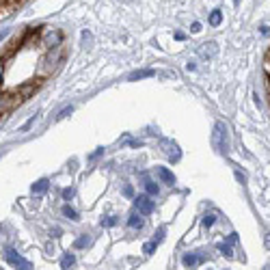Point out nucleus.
<instances>
[{
  "instance_id": "nucleus-7",
  "label": "nucleus",
  "mask_w": 270,
  "mask_h": 270,
  "mask_svg": "<svg viewBox=\"0 0 270 270\" xmlns=\"http://www.w3.org/2000/svg\"><path fill=\"white\" fill-rule=\"evenodd\" d=\"M156 173H158V177L162 179L164 184H171V186L175 184V175H173L171 171H169L167 167H158V169H156Z\"/></svg>"
},
{
  "instance_id": "nucleus-34",
  "label": "nucleus",
  "mask_w": 270,
  "mask_h": 270,
  "mask_svg": "<svg viewBox=\"0 0 270 270\" xmlns=\"http://www.w3.org/2000/svg\"><path fill=\"white\" fill-rule=\"evenodd\" d=\"M264 270H270V264H268V266H266V268H264Z\"/></svg>"
},
{
  "instance_id": "nucleus-30",
  "label": "nucleus",
  "mask_w": 270,
  "mask_h": 270,
  "mask_svg": "<svg viewBox=\"0 0 270 270\" xmlns=\"http://www.w3.org/2000/svg\"><path fill=\"white\" fill-rule=\"evenodd\" d=\"M262 35H264V37H268V35H270V26H262Z\"/></svg>"
},
{
  "instance_id": "nucleus-20",
  "label": "nucleus",
  "mask_w": 270,
  "mask_h": 270,
  "mask_svg": "<svg viewBox=\"0 0 270 270\" xmlns=\"http://www.w3.org/2000/svg\"><path fill=\"white\" fill-rule=\"evenodd\" d=\"M117 223H119L117 216H104V218H102V225H104V227H115Z\"/></svg>"
},
{
  "instance_id": "nucleus-28",
  "label": "nucleus",
  "mask_w": 270,
  "mask_h": 270,
  "mask_svg": "<svg viewBox=\"0 0 270 270\" xmlns=\"http://www.w3.org/2000/svg\"><path fill=\"white\" fill-rule=\"evenodd\" d=\"M191 31H193V33H199V31H201V24H199V22H194L193 26H191Z\"/></svg>"
},
{
  "instance_id": "nucleus-4",
  "label": "nucleus",
  "mask_w": 270,
  "mask_h": 270,
  "mask_svg": "<svg viewBox=\"0 0 270 270\" xmlns=\"http://www.w3.org/2000/svg\"><path fill=\"white\" fill-rule=\"evenodd\" d=\"M61 41H63V35H61V31H46L43 33V46L46 48H54L57 50L58 46H61Z\"/></svg>"
},
{
  "instance_id": "nucleus-13",
  "label": "nucleus",
  "mask_w": 270,
  "mask_h": 270,
  "mask_svg": "<svg viewBox=\"0 0 270 270\" xmlns=\"http://www.w3.org/2000/svg\"><path fill=\"white\" fill-rule=\"evenodd\" d=\"M91 236H87V233H84V236H80L76 242H74V249H87V247H91Z\"/></svg>"
},
{
  "instance_id": "nucleus-33",
  "label": "nucleus",
  "mask_w": 270,
  "mask_h": 270,
  "mask_svg": "<svg viewBox=\"0 0 270 270\" xmlns=\"http://www.w3.org/2000/svg\"><path fill=\"white\" fill-rule=\"evenodd\" d=\"M2 76H4V67H2V63H0V84H2Z\"/></svg>"
},
{
  "instance_id": "nucleus-6",
  "label": "nucleus",
  "mask_w": 270,
  "mask_h": 270,
  "mask_svg": "<svg viewBox=\"0 0 270 270\" xmlns=\"http://www.w3.org/2000/svg\"><path fill=\"white\" fill-rule=\"evenodd\" d=\"M206 259V253H201V251H197V253H186L182 257V264L186 268H194V266H199V264Z\"/></svg>"
},
{
  "instance_id": "nucleus-3",
  "label": "nucleus",
  "mask_w": 270,
  "mask_h": 270,
  "mask_svg": "<svg viewBox=\"0 0 270 270\" xmlns=\"http://www.w3.org/2000/svg\"><path fill=\"white\" fill-rule=\"evenodd\" d=\"M160 147H162V152L167 154V158H169V160H173V162H177L179 156H182V152H179L177 143L169 141V138H162V141H160Z\"/></svg>"
},
{
  "instance_id": "nucleus-32",
  "label": "nucleus",
  "mask_w": 270,
  "mask_h": 270,
  "mask_svg": "<svg viewBox=\"0 0 270 270\" xmlns=\"http://www.w3.org/2000/svg\"><path fill=\"white\" fill-rule=\"evenodd\" d=\"M186 69H188V72H194V69H197V65H194V63H188Z\"/></svg>"
},
{
  "instance_id": "nucleus-23",
  "label": "nucleus",
  "mask_w": 270,
  "mask_h": 270,
  "mask_svg": "<svg viewBox=\"0 0 270 270\" xmlns=\"http://www.w3.org/2000/svg\"><path fill=\"white\" fill-rule=\"evenodd\" d=\"M164 233H167V229H164V227H160V229H158V231H156V238H154V242H156V244H158V242H160V240H162V238H164Z\"/></svg>"
},
{
  "instance_id": "nucleus-15",
  "label": "nucleus",
  "mask_w": 270,
  "mask_h": 270,
  "mask_svg": "<svg viewBox=\"0 0 270 270\" xmlns=\"http://www.w3.org/2000/svg\"><path fill=\"white\" fill-rule=\"evenodd\" d=\"M221 22H223V13L218 11V9H214V11L210 13V24H212V26H218Z\"/></svg>"
},
{
  "instance_id": "nucleus-17",
  "label": "nucleus",
  "mask_w": 270,
  "mask_h": 270,
  "mask_svg": "<svg viewBox=\"0 0 270 270\" xmlns=\"http://www.w3.org/2000/svg\"><path fill=\"white\" fill-rule=\"evenodd\" d=\"M61 212H63V216H67V218H69V221H78V212H76V210H74V208H69V206H63V210H61Z\"/></svg>"
},
{
  "instance_id": "nucleus-22",
  "label": "nucleus",
  "mask_w": 270,
  "mask_h": 270,
  "mask_svg": "<svg viewBox=\"0 0 270 270\" xmlns=\"http://www.w3.org/2000/svg\"><path fill=\"white\" fill-rule=\"evenodd\" d=\"M72 111H74V108H72V106L63 108V111H61V113H58V115H57V119H58V121H61V119H65V117H67V115H72Z\"/></svg>"
},
{
  "instance_id": "nucleus-11",
  "label": "nucleus",
  "mask_w": 270,
  "mask_h": 270,
  "mask_svg": "<svg viewBox=\"0 0 270 270\" xmlns=\"http://www.w3.org/2000/svg\"><path fill=\"white\" fill-rule=\"evenodd\" d=\"M48 188H50V182H48L46 177H43V179H39V182H35V184H33V193H35V194H43V193L48 191Z\"/></svg>"
},
{
  "instance_id": "nucleus-29",
  "label": "nucleus",
  "mask_w": 270,
  "mask_h": 270,
  "mask_svg": "<svg viewBox=\"0 0 270 270\" xmlns=\"http://www.w3.org/2000/svg\"><path fill=\"white\" fill-rule=\"evenodd\" d=\"M9 33H11V28H4V31H0V41H2V39H4V37H7V35H9Z\"/></svg>"
},
{
  "instance_id": "nucleus-2",
  "label": "nucleus",
  "mask_w": 270,
  "mask_h": 270,
  "mask_svg": "<svg viewBox=\"0 0 270 270\" xmlns=\"http://www.w3.org/2000/svg\"><path fill=\"white\" fill-rule=\"evenodd\" d=\"M212 143H214V147H216L218 152H227V126H225L223 121H218L216 128H214Z\"/></svg>"
},
{
  "instance_id": "nucleus-31",
  "label": "nucleus",
  "mask_w": 270,
  "mask_h": 270,
  "mask_svg": "<svg viewBox=\"0 0 270 270\" xmlns=\"http://www.w3.org/2000/svg\"><path fill=\"white\" fill-rule=\"evenodd\" d=\"M264 244H266V249L270 251V233H266V238H264Z\"/></svg>"
},
{
  "instance_id": "nucleus-19",
  "label": "nucleus",
  "mask_w": 270,
  "mask_h": 270,
  "mask_svg": "<svg viewBox=\"0 0 270 270\" xmlns=\"http://www.w3.org/2000/svg\"><path fill=\"white\" fill-rule=\"evenodd\" d=\"M216 249H218V251H221V253L225 255V257H231V255H233V253H231V247H229V244H225V242H221Z\"/></svg>"
},
{
  "instance_id": "nucleus-1",
  "label": "nucleus",
  "mask_w": 270,
  "mask_h": 270,
  "mask_svg": "<svg viewBox=\"0 0 270 270\" xmlns=\"http://www.w3.org/2000/svg\"><path fill=\"white\" fill-rule=\"evenodd\" d=\"M4 259H7L16 270H33V264L28 262V259H24L16 249H7V251H4Z\"/></svg>"
},
{
  "instance_id": "nucleus-5",
  "label": "nucleus",
  "mask_w": 270,
  "mask_h": 270,
  "mask_svg": "<svg viewBox=\"0 0 270 270\" xmlns=\"http://www.w3.org/2000/svg\"><path fill=\"white\" fill-rule=\"evenodd\" d=\"M134 206L141 214H152L154 212V201L149 199V194H138L136 199H134Z\"/></svg>"
},
{
  "instance_id": "nucleus-10",
  "label": "nucleus",
  "mask_w": 270,
  "mask_h": 270,
  "mask_svg": "<svg viewBox=\"0 0 270 270\" xmlns=\"http://www.w3.org/2000/svg\"><path fill=\"white\" fill-rule=\"evenodd\" d=\"M152 76H156V72H154V69H138V72L130 74L128 80H141V78H152Z\"/></svg>"
},
{
  "instance_id": "nucleus-27",
  "label": "nucleus",
  "mask_w": 270,
  "mask_h": 270,
  "mask_svg": "<svg viewBox=\"0 0 270 270\" xmlns=\"http://www.w3.org/2000/svg\"><path fill=\"white\" fill-rule=\"evenodd\" d=\"M123 194H126V197H132V194H134V191H132V186H130V184H128V186H123Z\"/></svg>"
},
{
  "instance_id": "nucleus-35",
  "label": "nucleus",
  "mask_w": 270,
  "mask_h": 270,
  "mask_svg": "<svg viewBox=\"0 0 270 270\" xmlns=\"http://www.w3.org/2000/svg\"><path fill=\"white\" fill-rule=\"evenodd\" d=\"M208 270H210V268H208Z\"/></svg>"
},
{
  "instance_id": "nucleus-21",
  "label": "nucleus",
  "mask_w": 270,
  "mask_h": 270,
  "mask_svg": "<svg viewBox=\"0 0 270 270\" xmlns=\"http://www.w3.org/2000/svg\"><path fill=\"white\" fill-rule=\"evenodd\" d=\"M201 223H203V227H212V225L216 223V216H214V214H206Z\"/></svg>"
},
{
  "instance_id": "nucleus-14",
  "label": "nucleus",
  "mask_w": 270,
  "mask_h": 270,
  "mask_svg": "<svg viewBox=\"0 0 270 270\" xmlns=\"http://www.w3.org/2000/svg\"><path fill=\"white\" fill-rule=\"evenodd\" d=\"M57 61H58V54H54V57H46V58H43L41 63H46V67L41 69V74H43V76H46V74H50V67H54V63H57Z\"/></svg>"
},
{
  "instance_id": "nucleus-26",
  "label": "nucleus",
  "mask_w": 270,
  "mask_h": 270,
  "mask_svg": "<svg viewBox=\"0 0 270 270\" xmlns=\"http://www.w3.org/2000/svg\"><path fill=\"white\" fill-rule=\"evenodd\" d=\"M74 197V188H65L63 191V199H72Z\"/></svg>"
},
{
  "instance_id": "nucleus-25",
  "label": "nucleus",
  "mask_w": 270,
  "mask_h": 270,
  "mask_svg": "<svg viewBox=\"0 0 270 270\" xmlns=\"http://www.w3.org/2000/svg\"><path fill=\"white\" fill-rule=\"evenodd\" d=\"M102 154H104V147H97L96 152H93L91 156H89V160H96V158H99V156H102Z\"/></svg>"
},
{
  "instance_id": "nucleus-8",
  "label": "nucleus",
  "mask_w": 270,
  "mask_h": 270,
  "mask_svg": "<svg viewBox=\"0 0 270 270\" xmlns=\"http://www.w3.org/2000/svg\"><path fill=\"white\" fill-rule=\"evenodd\" d=\"M143 225H145V218L141 216V214H136V212L128 218V227L130 229H143Z\"/></svg>"
},
{
  "instance_id": "nucleus-9",
  "label": "nucleus",
  "mask_w": 270,
  "mask_h": 270,
  "mask_svg": "<svg viewBox=\"0 0 270 270\" xmlns=\"http://www.w3.org/2000/svg\"><path fill=\"white\" fill-rule=\"evenodd\" d=\"M74 264H76V255H74V253H65L61 257V268L63 270H72Z\"/></svg>"
},
{
  "instance_id": "nucleus-16",
  "label": "nucleus",
  "mask_w": 270,
  "mask_h": 270,
  "mask_svg": "<svg viewBox=\"0 0 270 270\" xmlns=\"http://www.w3.org/2000/svg\"><path fill=\"white\" fill-rule=\"evenodd\" d=\"M145 191H147V194H152V197H154V194H158L160 188H158L156 182H152V179H145Z\"/></svg>"
},
{
  "instance_id": "nucleus-12",
  "label": "nucleus",
  "mask_w": 270,
  "mask_h": 270,
  "mask_svg": "<svg viewBox=\"0 0 270 270\" xmlns=\"http://www.w3.org/2000/svg\"><path fill=\"white\" fill-rule=\"evenodd\" d=\"M216 52H218V46H216L214 41L203 43V48H201V54H203V57H214Z\"/></svg>"
},
{
  "instance_id": "nucleus-24",
  "label": "nucleus",
  "mask_w": 270,
  "mask_h": 270,
  "mask_svg": "<svg viewBox=\"0 0 270 270\" xmlns=\"http://www.w3.org/2000/svg\"><path fill=\"white\" fill-rule=\"evenodd\" d=\"M238 242V233H229V238H227V242L225 244H229V247H233V244Z\"/></svg>"
},
{
  "instance_id": "nucleus-18",
  "label": "nucleus",
  "mask_w": 270,
  "mask_h": 270,
  "mask_svg": "<svg viewBox=\"0 0 270 270\" xmlns=\"http://www.w3.org/2000/svg\"><path fill=\"white\" fill-rule=\"evenodd\" d=\"M156 247H158V244L154 242V240H152V242H145V244H143V253H145V255H152L154 251H156Z\"/></svg>"
}]
</instances>
